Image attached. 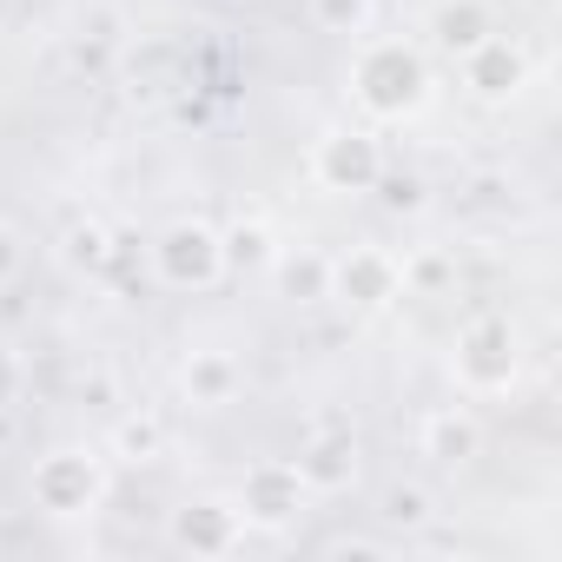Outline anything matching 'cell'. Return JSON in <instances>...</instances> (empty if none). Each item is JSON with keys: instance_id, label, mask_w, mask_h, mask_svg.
<instances>
[{"instance_id": "1", "label": "cell", "mask_w": 562, "mask_h": 562, "mask_svg": "<svg viewBox=\"0 0 562 562\" xmlns=\"http://www.w3.org/2000/svg\"><path fill=\"white\" fill-rule=\"evenodd\" d=\"M351 100L371 120H404L430 100V60L411 41H364L351 60Z\"/></svg>"}, {"instance_id": "2", "label": "cell", "mask_w": 562, "mask_h": 562, "mask_svg": "<svg viewBox=\"0 0 562 562\" xmlns=\"http://www.w3.org/2000/svg\"><path fill=\"white\" fill-rule=\"evenodd\" d=\"M232 509H238V522H245V529H292V522L312 509V483L299 476V463H292V457H265V463H251V470H245V483H238Z\"/></svg>"}, {"instance_id": "3", "label": "cell", "mask_w": 562, "mask_h": 562, "mask_svg": "<svg viewBox=\"0 0 562 562\" xmlns=\"http://www.w3.org/2000/svg\"><path fill=\"white\" fill-rule=\"evenodd\" d=\"M153 278L166 292H212L225 278V251H218V232L205 218H179L153 238Z\"/></svg>"}, {"instance_id": "4", "label": "cell", "mask_w": 562, "mask_h": 562, "mask_svg": "<svg viewBox=\"0 0 562 562\" xmlns=\"http://www.w3.org/2000/svg\"><path fill=\"white\" fill-rule=\"evenodd\" d=\"M516 371H522V351H516L509 318H496V312L490 318H470L463 338H457V384L470 397H496V391L516 384Z\"/></svg>"}, {"instance_id": "5", "label": "cell", "mask_w": 562, "mask_h": 562, "mask_svg": "<svg viewBox=\"0 0 562 562\" xmlns=\"http://www.w3.org/2000/svg\"><path fill=\"white\" fill-rule=\"evenodd\" d=\"M106 496V463L93 450H54L34 463V503L47 516H93Z\"/></svg>"}, {"instance_id": "6", "label": "cell", "mask_w": 562, "mask_h": 562, "mask_svg": "<svg viewBox=\"0 0 562 562\" xmlns=\"http://www.w3.org/2000/svg\"><path fill=\"white\" fill-rule=\"evenodd\" d=\"M331 299L338 305H358V312H384L404 299V265L397 251L384 245H351L331 258Z\"/></svg>"}, {"instance_id": "7", "label": "cell", "mask_w": 562, "mask_h": 562, "mask_svg": "<svg viewBox=\"0 0 562 562\" xmlns=\"http://www.w3.org/2000/svg\"><path fill=\"white\" fill-rule=\"evenodd\" d=\"M312 179L325 192H371V186H384V146L371 133H358V126H338V133L318 139Z\"/></svg>"}, {"instance_id": "8", "label": "cell", "mask_w": 562, "mask_h": 562, "mask_svg": "<svg viewBox=\"0 0 562 562\" xmlns=\"http://www.w3.org/2000/svg\"><path fill=\"white\" fill-rule=\"evenodd\" d=\"M463 67V87L476 93V100H490V106H503V100H516L522 87H529V54L516 47V41H503V34H490L476 54H463L457 60Z\"/></svg>"}, {"instance_id": "9", "label": "cell", "mask_w": 562, "mask_h": 562, "mask_svg": "<svg viewBox=\"0 0 562 562\" xmlns=\"http://www.w3.org/2000/svg\"><path fill=\"white\" fill-rule=\"evenodd\" d=\"M292 463H299V476L312 483V496L351 490V483H358V437L331 424V430H318V437H312V443H305Z\"/></svg>"}, {"instance_id": "10", "label": "cell", "mask_w": 562, "mask_h": 562, "mask_svg": "<svg viewBox=\"0 0 562 562\" xmlns=\"http://www.w3.org/2000/svg\"><path fill=\"white\" fill-rule=\"evenodd\" d=\"M490 34H496V21H490L483 0H437V14H430V47H437L443 60L476 54Z\"/></svg>"}, {"instance_id": "11", "label": "cell", "mask_w": 562, "mask_h": 562, "mask_svg": "<svg viewBox=\"0 0 562 562\" xmlns=\"http://www.w3.org/2000/svg\"><path fill=\"white\" fill-rule=\"evenodd\" d=\"M238 509L232 503H186L179 516H172V542L179 549H192V555H225V549H238Z\"/></svg>"}, {"instance_id": "12", "label": "cell", "mask_w": 562, "mask_h": 562, "mask_svg": "<svg viewBox=\"0 0 562 562\" xmlns=\"http://www.w3.org/2000/svg\"><path fill=\"white\" fill-rule=\"evenodd\" d=\"M265 271H271L278 299H292V305H318V299H331V258H325V251H312V245L278 251Z\"/></svg>"}, {"instance_id": "13", "label": "cell", "mask_w": 562, "mask_h": 562, "mask_svg": "<svg viewBox=\"0 0 562 562\" xmlns=\"http://www.w3.org/2000/svg\"><path fill=\"white\" fill-rule=\"evenodd\" d=\"M238 358L232 351H192L186 358V371H179V384H186V397L192 404H205V411H218V404H232L238 397Z\"/></svg>"}, {"instance_id": "14", "label": "cell", "mask_w": 562, "mask_h": 562, "mask_svg": "<svg viewBox=\"0 0 562 562\" xmlns=\"http://www.w3.org/2000/svg\"><path fill=\"white\" fill-rule=\"evenodd\" d=\"M476 443H483V430H476L470 411L450 404V411H430V417H424V457H437V463H470Z\"/></svg>"}, {"instance_id": "15", "label": "cell", "mask_w": 562, "mask_h": 562, "mask_svg": "<svg viewBox=\"0 0 562 562\" xmlns=\"http://www.w3.org/2000/svg\"><path fill=\"white\" fill-rule=\"evenodd\" d=\"M218 251H225V271H265V265L278 258V245H271L265 225H232V232H218Z\"/></svg>"}, {"instance_id": "16", "label": "cell", "mask_w": 562, "mask_h": 562, "mask_svg": "<svg viewBox=\"0 0 562 562\" xmlns=\"http://www.w3.org/2000/svg\"><path fill=\"white\" fill-rule=\"evenodd\" d=\"M371 14H378V0H312L318 34H345V41H358L371 27Z\"/></svg>"}, {"instance_id": "17", "label": "cell", "mask_w": 562, "mask_h": 562, "mask_svg": "<svg viewBox=\"0 0 562 562\" xmlns=\"http://www.w3.org/2000/svg\"><path fill=\"white\" fill-rule=\"evenodd\" d=\"M60 258H67L74 271H100V265L113 258V232H106L100 218H87V225H74V232H67V245H60Z\"/></svg>"}, {"instance_id": "18", "label": "cell", "mask_w": 562, "mask_h": 562, "mask_svg": "<svg viewBox=\"0 0 562 562\" xmlns=\"http://www.w3.org/2000/svg\"><path fill=\"white\" fill-rule=\"evenodd\" d=\"M113 450H120V457H139V463H146V457H159V450H166V424H159L153 411H139V417H120V430H113Z\"/></svg>"}, {"instance_id": "19", "label": "cell", "mask_w": 562, "mask_h": 562, "mask_svg": "<svg viewBox=\"0 0 562 562\" xmlns=\"http://www.w3.org/2000/svg\"><path fill=\"white\" fill-rule=\"evenodd\" d=\"M404 265V299L417 292V299H430V292H443L450 278H457V265L443 258V251H417V258H397Z\"/></svg>"}, {"instance_id": "20", "label": "cell", "mask_w": 562, "mask_h": 562, "mask_svg": "<svg viewBox=\"0 0 562 562\" xmlns=\"http://www.w3.org/2000/svg\"><path fill=\"white\" fill-rule=\"evenodd\" d=\"M384 516H391V522H404V529H417V522H430V496L397 483V490L384 496Z\"/></svg>"}, {"instance_id": "21", "label": "cell", "mask_w": 562, "mask_h": 562, "mask_svg": "<svg viewBox=\"0 0 562 562\" xmlns=\"http://www.w3.org/2000/svg\"><path fill=\"white\" fill-rule=\"evenodd\" d=\"M21 258H27V245H21V232L0 218V285H14V271H21Z\"/></svg>"}, {"instance_id": "22", "label": "cell", "mask_w": 562, "mask_h": 562, "mask_svg": "<svg viewBox=\"0 0 562 562\" xmlns=\"http://www.w3.org/2000/svg\"><path fill=\"white\" fill-rule=\"evenodd\" d=\"M14 391H21V364H14V351H0V411L14 404Z\"/></svg>"}, {"instance_id": "23", "label": "cell", "mask_w": 562, "mask_h": 562, "mask_svg": "<svg viewBox=\"0 0 562 562\" xmlns=\"http://www.w3.org/2000/svg\"><path fill=\"white\" fill-rule=\"evenodd\" d=\"M384 199H391V205H417V199H424V186H417V179H391V192H384Z\"/></svg>"}]
</instances>
